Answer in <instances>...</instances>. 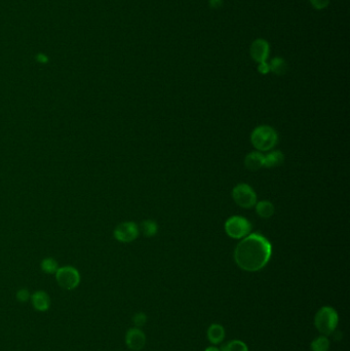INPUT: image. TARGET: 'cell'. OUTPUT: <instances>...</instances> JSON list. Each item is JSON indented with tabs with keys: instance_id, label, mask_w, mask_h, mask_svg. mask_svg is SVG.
I'll return each instance as SVG.
<instances>
[{
	"instance_id": "6da1fadb",
	"label": "cell",
	"mask_w": 350,
	"mask_h": 351,
	"mask_svg": "<svg viewBox=\"0 0 350 351\" xmlns=\"http://www.w3.org/2000/svg\"><path fill=\"white\" fill-rule=\"evenodd\" d=\"M272 254V246L267 238L252 233L240 240L234 250V261L244 271L255 272L266 266Z\"/></svg>"
},
{
	"instance_id": "7a4b0ae2",
	"label": "cell",
	"mask_w": 350,
	"mask_h": 351,
	"mask_svg": "<svg viewBox=\"0 0 350 351\" xmlns=\"http://www.w3.org/2000/svg\"><path fill=\"white\" fill-rule=\"evenodd\" d=\"M339 322L337 311L330 306L321 307L315 314L314 325L323 336H328L336 331Z\"/></svg>"
},
{
	"instance_id": "3957f363",
	"label": "cell",
	"mask_w": 350,
	"mask_h": 351,
	"mask_svg": "<svg viewBox=\"0 0 350 351\" xmlns=\"http://www.w3.org/2000/svg\"><path fill=\"white\" fill-rule=\"evenodd\" d=\"M251 142L257 150L268 151L277 144V134L271 127L261 126L252 133Z\"/></svg>"
},
{
	"instance_id": "277c9868",
	"label": "cell",
	"mask_w": 350,
	"mask_h": 351,
	"mask_svg": "<svg viewBox=\"0 0 350 351\" xmlns=\"http://www.w3.org/2000/svg\"><path fill=\"white\" fill-rule=\"evenodd\" d=\"M252 230V224L243 217L233 216L225 223V231L232 238L239 239L248 236Z\"/></svg>"
},
{
	"instance_id": "5b68a950",
	"label": "cell",
	"mask_w": 350,
	"mask_h": 351,
	"mask_svg": "<svg viewBox=\"0 0 350 351\" xmlns=\"http://www.w3.org/2000/svg\"><path fill=\"white\" fill-rule=\"evenodd\" d=\"M55 274L59 285L68 291L74 290L80 282V274L78 270L72 266L59 267Z\"/></svg>"
},
{
	"instance_id": "8992f818",
	"label": "cell",
	"mask_w": 350,
	"mask_h": 351,
	"mask_svg": "<svg viewBox=\"0 0 350 351\" xmlns=\"http://www.w3.org/2000/svg\"><path fill=\"white\" fill-rule=\"evenodd\" d=\"M232 197L235 203L243 209H251L257 202V195L254 189L248 184H238L232 190Z\"/></svg>"
},
{
	"instance_id": "52a82bcc",
	"label": "cell",
	"mask_w": 350,
	"mask_h": 351,
	"mask_svg": "<svg viewBox=\"0 0 350 351\" xmlns=\"http://www.w3.org/2000/svg\"><path fill=\"white\" fill-rule=\"evenodd\" d=\"M139 235V227L134 222H123L114 230V237L120 242H132Z\"/></svg>"
},
{
	"instance_id": "ba28073f",
	"label": "cell",
	"mask_w": 350,
	"mask_h": 351,
	"mask_svg": "<svg viewBox=\"0 0 350 351\" xmlns=\"http://www.w3.org/2000/svg\"><path fill=\"white\" fill-rule=\"evenodd\" d=\"M270 55V45L263 38L254 40L251 46V57L255 62L263 63L266 62Z\"/></svg>"
},
{
	"instance_id": "9c48e42d",
	"label": "cell",
	"mask_w": 350,
	"mask_h": 351,
	"mask_svg": "<svg viewBox=\"0 0 350 351\" xmlns=\"http://www.w3.org/2000/svg\"><path fill=\"white\" fill-rule=\"evenodd\" d=\"M126 343L131 350L139 351L146 344V336L139 327H132L127 332Z\"/></svg>"
},
{
	"instance_id": "30bf717a",
	"label": "cell",
	"mask_w": 350,
	"mask_h": 351,
	"mask_svg": "<svg viewBox=\"0 0 350 351\" xmlns=\"http://www.w3.org/2000/svg\"><path fill=\"white\" fill-rule=\"evenodd\" d=\"M33 307L38 311H48L51 307V298L45 291H37L31 296Z\"/></svg>"
},
{
	"instance_id": "8fae6325",
	"label": "cell",
	"mask_w": 350,
	"mask_h": 351,
	"mask_svg": "<svg viewBox=\"0 0 350 351\" xmlns=\"http://www.w3.org/2000/svg\"><path fill=\"white\" fill-rule=\"evenodd\" d=\"M244 166L249 171H258L264 167V155L260 152H251L244 159Z\"/></svg>"
},
{
	"instance_id": "7c38bea8",
	"label": "cell",
	"mask_w": 350,
	"mask_h": 351,
	"mask_svg": "<svg viewBox=\"0 0 350 351\" xmlns=\"http://www.w3.org/2000/svg\"><path fill=\"white\" fill-rule=\"evenodd\" d=\"M208 339L213 344L221 343L225 338V328L219 323H213L208 329Z\"/></svg>"
},
{
	"instance_id": "4fadbf2b",
	"label": "cell",
	"mask_w": 350,
	"mask_h": 351,
	"mask_svg": "<svg viewBox=\"0 0 350 351\" xmlns=\"http://www.w3.org/2000/svg\"><path fill=\"white\" fill-rule=\"evenodd\" d=\"M284 160V156L280 151H273L268 155L264 156V167L271 169L279 167Z\"/></svg>"
},
{
	"instance_id": "5bb4252c",
	"label": "cell",
	"mask_w": 350,
	"mask_h": 351,
	"mask_svg": "<svg viewBox=\"0 0 350 351\" xmlns=\"http://www.w3.org/2000/svg\"><path fill=\"white\" fill-rule=\"evenodd\" d=\"M269 67H270V71L278 76L284 75L287 71V64L280 57H276L272 59L271 62L269 63Z\"/></svg>"
},
{
	"instance_id": "9a60e30c",
	"label": "cell",
	"mask_w": 350,
	"mask_h": 351,
	"mask_svg": "<svg viewBox=\"0 0 350 351\" xmlns=\"http://www.w3.org/2000/svg\"><path fill=\"white\" fill-rule=\"evenodd\" d=\"M256 212L261 218L268 219V218L272 217V215L274 214V207L270 201L263 200V201H260L257 203Z\"/></svg>"
},
{
	"instance_id": "2e32d148",
	"label": "cell",
	"mask_w": 350,
	"mask_h": 351,
	"mask_svg": "<svg viewBox=\"0 0 350 351\" xmlns=\"http://www.w3.org/2000/svg\"><path fill=\"white\" fill-rule=\"evenodd\" d=\"M310 347L312 351H328L330 341L325 336H319L311 342Z\"/></svg>"
},
{
	"instance_id": "e0dca14e",
	"label": "cell",
	"mask_w": 350,
	"mask_h": 351,
	"mask_svg": "<svg viewBox=\"0 0 350 351\" xmlns=\"http://www.w3.org/2000/svg\"><path fill=\"white\" fill-rule=\"evenodd\" d=\"M220 351H249L246 344L240 340H232L222 346Z\"/></svg>"
},
{
	"instance_id": "ac0fdd59",
	"label": "cell",
	"mask_w": 350,
	"mask_h": 351,
	"mask_svg": "<svg viewBox=\"0 0 350 351\" xmlns=\"http://www.w3.org/2000/svg\"><path fill=\"white\" fill-rule=\"evenodd\" d=\"M157 224L152 220H146L141 224V230L147 237H152L157 233Z\"/></svg>"
},
{
	"instance_id": "d6986e66",
	"label": "cell",
	"mask_w": 350,
	"mask_h": 351,
	"mask_svg": "<svg viewBox=\"0 0 350 351\" xmlns=\"http://www.w3.org/2000/svg\"><path fill=\"white\" fill-rule=\"evenodd\" d=\"M40 267H42L44 272H46L48 274H52V273L57 272L59 265H58V262L54 258H46L43 260Z\"/></svg>"
},
{
	"instance_id": "ffe728a7",
	"label": "cell",
	"mask_w": 350,
	"mask_h": 351,
	"mask_svg": "<svg viewBox=\"0 0 350 351\" xmlns=\"http://www.w3.org/2000/svg\"><path fill=\"white\" fill-rule=\"evenodd\" d=\"M133 322L136 325V327H141V326L145 325V323L147 322L146 314L143 312H139V313L135 314L133 317Z\"/></svg>"
},
{
	"instance_id": "44dd1931",
	"label": "cell",
	"mask_w": 350,
	"mask_h": 351,
	"mask_svg": "<svg viewBox=\"0 0 350 351\" xmlns=\"http://www.w3.org/2000/svg\"><path fill=\"white\" fill-rule=\"evenodd\" d=\"M309 2H310L311 6L317 11L326 9L328 4H330V0H309Z\"/></svg>"
},
{
	"instance_id": "7402d4cb",
	"label": "cell",
	"mask_w": 350,
	"mask_h": 351,
	"mask_svg": "<svg viewBox=\"0 0 350 351\" xmlns=\"http://www.w3.org/2000/svg\"><path fill=\"white\" fill-rule=\"evenodd\" d=\"M30 298H31V295L27 288H21L17 293V299L22 303L27 302Z\"/></svg>"
},
{
	"instance_id": "603a6c76",
	"label": "cell",
	"mask_w": 350,
	"mask_h": 351,
	"mask_svg": "<svg viewBox=\"0 0 350 351\" xmlns=\"http://www.w3.org/2000/svg\"><path fill=\"white\" fill-rule=\"evenodd\" d=\"M258 71L261 73V74H267L270 72V67H269V64L267 62H263V63H259V66H258Z\"/></svg>"
},
{
	"instance_id": "cb8c5ba5",
	"label": "cell",
	"mask_w": 350,
	"mask_h": 351,
	"mask_svg": "<svg viewBox=\"0 0 350 351\" xmlns=\"http://www.w3.org/2000/svg\"><path fill=\"white\" fill-rule=\"evenodd\" d=\"M209 5H210V7H211L212 9L217 10V9L222 8V6H223V0H210Z\"/></svg>"
},
{
	"instance_id": "d4e9b609",
	"label": "cell",
	"mask_w": 350,
	"mask_h": 351,
	"mask_svg": "<svg viewBox=\"0 0 350 351\" xmlns=\"http://www.w3.org/2000/svg\"><path fill=\"white\" fill-rule=\"evenodd\" d=\"M36 61H37L38 63L46 64V63L49 62V58H48L46 55H44V54H39V55L36 56Z\"/></svg>"
},
{
	"instance_id": "484cf974",
	"label": "cell",
	"mask_w": 350,
	"mask_h": 351,
	"mask_svg": "<svg viewBox=\"0 0 350 351\" xmlns=\"http://www.w3.org/2000/svg\"><path fill=\"white\" fill-rule=\"evenodd\" d=\"M204 351H220V349L217 348V347H215V346H210V347H208Z\"/></svg>"
}]
</instances>
